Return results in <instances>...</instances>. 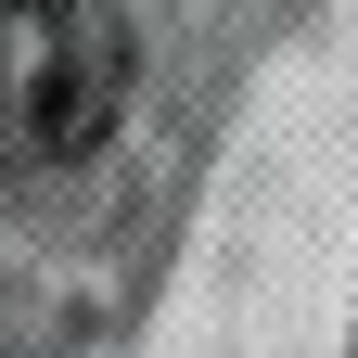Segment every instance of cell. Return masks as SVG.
I'll return each mask as SVG.
<instances>
[{"label":"cell","instance_id":"cell-1","mask_svg":"<svg viewBox=\"0 0 358 358\" xmlns=\"http://www.w3.org/2000/svg\"><path fill=\"white\" fill-rule=\"evenodd\" d=\"M128 103L115 0H0V128L26 154H90Z\"/></svg>","mask_w":358,"mask_h":358}]
</instances>
